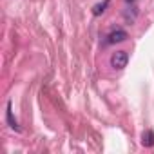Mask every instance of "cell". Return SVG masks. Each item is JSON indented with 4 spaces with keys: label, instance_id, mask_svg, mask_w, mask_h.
<instances>
[{
    "label": "cell",
    "instance_id": "7a4b0ae2",
    "mask_svg": "<svg viewBox=\"0 0 154 154\" xmlns=\"http://www.w3.org/2000/svg\"><path fill=\"white\" fill-rule=\"evenodd\" d=\"M127 38H129V35L123 29H116L109 35V44H120V42H125Z\"/></svg>",
    "mask_w": 154,
    "mask_h": 154
},
{
    "label": "cell",
    "instance_id": "6da1fadb",
    "mask_svg": "<svg viewBox=\"0 0 154 154\" xmlns=\"http://www.w3.org/2000/svg\"><path fill=\"white\" fill-rule=\"evenodd\" d=\"M127 62H129V54H127L125 51H116V53H112V56H111V65H112L114 69H123V67L127 65Z\"/></svg>",
    "mask_w": 154,
    "mask_h": 154
},
{
    "label": "cell",
    "instance_id": "3957f363",
    "mask_svg": "<svg viewBox=\"0 0 154 154\" xmlns=\"http://www.w3.org/2000/svg\"><path fill=\"white\" fill-rule=\"evenodd\" d=\"M141 143L145 147H152L154 145V132L152 131H145L143 136H141Z\"/></svg>",
    "mask_w": 154,
    "mask_h": 154
},
{
    "label": "cell",
    "instance_id": "5b68a950",
    "mask_svg": "<svg viewBox=\"0 0 154 154\" xmlns=\"http://www.w3.org/2000/svg\"><path fill=\"white\" fill-rule=\"evenodd\" d=\"M8 122H9V127H11V129H17V131L20 129V127H18V123H17V120L13 118V112H11V103H8Z\"/></svg>",
    "mask_w": 154,
    "mask_h": 154
},
{
    "label": "cell",
    "instance_id": "8992f818",
    "mask_svg": "<svg viewBox=\"0 0 154 154\" xmlns=\"http://www.w3.org/2000/svg\"><path fill=\"white\" fill-rule=\"evenodd\" d=\"M127 2H132V0H127Z\"/></svg>",
    "mask_w": 154,
    "mask_h": 154
},
{
    "label": "cell",
    "instance_id": "277c9868",
    "mask_svg": "<svg viewBox=\"0 0 154 154\" xmlns=\"http://www.w3.org/2000/svg\"><path fill=\"white\" fill-rule=\"evenodd\" d=\"M107 8H109V0H103V2H100V4H96V6L93 8V15H94V17H100Z\"/></svg>",
    "mask_w": 154,
    "mask_h": 154
}]
</instances>
